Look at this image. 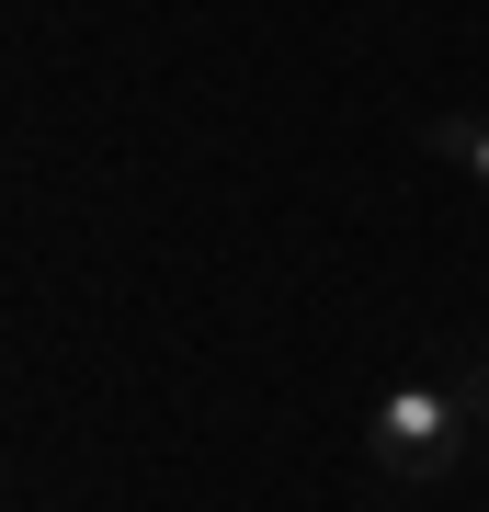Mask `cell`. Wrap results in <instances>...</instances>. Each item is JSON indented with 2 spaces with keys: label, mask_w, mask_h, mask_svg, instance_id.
Instances as JSON below:
<instances>
[{
  "label": "cell",
  "mask_w": 489,
  "mask_h": 512,
  "mask_svg": "<svg viewBox=\"0 0 489 512\" xmlns=\"http://www.w3.org/2000/svg\"><path fill=\"white\" fill-rule=\"evenodd\" d=\"M467 444H489V365L478 353H455L433 376H399L376 399V421H364V456L399 478V490H433Z\"/></svg>",
  "instance_id": "1"
},
{
  "label": "cell",
  "mask_w": 489,
  "mask_h": 512,
  "mask_svg": "<svg viewBox=\"0 0 489 512\" xmlns=\"http://www.w3.org/2000/svg\"><path fill=\"white\" fill-rule=\"evenodd\" d=\"M433 148H444V160H467L478 183H489V114H444V126H433Z\"/></svg>",
  "instance_id": "2"
}]
</instances>
